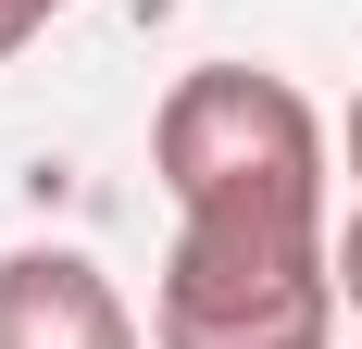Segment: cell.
Instances as JSON below:
<instances>
[{
  "label": "cell",
  "mask_w": 362,
  "mask_h": 349,
  "mask_svg": "<svg viewBox=\"0 0 362 349\" xmlns=\"http://www.w3.org/2000/svg\"><path fill=\"white\" fill-rule=\"evenodd\" d=\"M325 337H337L325 200H200V212H175L150 349H325Z\"/></svg>",
  "instance_id": "obj_1"
},
{
  "label": "cell",
  "mask_w": 362,
  "mask_h": 349,
  "mask_svg": "<svg viewBox=\"0 0 362 349\" xmlns=\"http://www.w3.org/2000/svg\"><path fill=\"white\" fill-rule=\"evenodd\" d=\"M150 162H163L175 212H200V200H325V125L262 63L175 75L163 112H150Z\"/></svg>",
  "instance_id": "obj_2"
},
{
  "label": "cell",
  "mask_w": 362,
  "mask_h": 349,
  "mask_svg": "<svg viewBox=\"0 0 362 349\" xmlns=\"http://www.w3.org/2000/svg\"><path fill=\"white\" fill-rule=\"evenodd\" d=\"M0 349H138V312L112 300L88 249H13L0 262Z\"/></svg>",
  "instance_id": "obj_3"
},
{
  "label": "cell",
  "mask_w": 362,
  "mask_h": 349,
  "mask_svg": "<svg viewBox=\"0 0 362 349\" xmlns=\"http://www.w3.org/2000/svg\"><path fill=\"white\" fill-rule=\"evenodd\" d=\"M37 25H50V13H37V0H0V63H13V50H25Z\"/></svg>",
  "instance_id": "obj_4"
},
{
  "label": "cell",
  "mask_w": 362,
  "mask_h": 349,
  "mask_svg": "<svg viewBox=\"0 0 362 349\" xmlns=\"http://www.w3.org/2000/svg\"><path fill=\"white\" fill-rule=\"evenodd\" d=\"M337 300L362 312V212H350V237H337Z\"/></svg>",
  "instance_id": "obj_5"
},
{
  "label": "cell",
  "mask_w": 362,
  "mask_h": 349,
  "mask_svg": "<svg viewBox=\"0 0 362 349\" xmlns=\"http://www.w3.org/2000/svg\"><path fill=\"white\" fill-rule=\"evenodd\" d=\"M350 174H362V100H350Z\"/></svg>",
  "instance_id": "obj_6"
},
{
  "label": "cell",
  "mask_w": 362,
  "mask_h": 349,
  "mask_svg": "<svg viewBox=\"0 0 362 349\" xmlns=\"http://www.w3.org/2000/svg\"><path fill=\"white\" fill-rule=\"evenodd\" d=\"M37 13H63V0H37Z\"/></svg>",
  "instance_id": "obj_7"
}]
</instances>
